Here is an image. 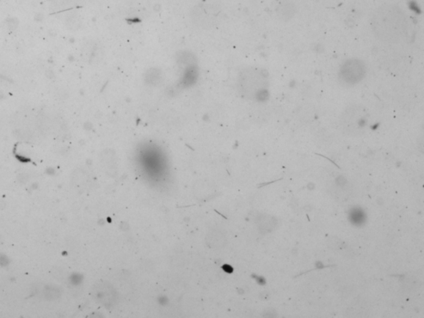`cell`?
Returning <instances> with one entry per match:
<instances>
[{
  "mask_svg": "<svg viewBox=\"0 0 424 318\" xmlns=\"http://www.w3.org/2000/svg\"><path fill=\"white\" fill-rule=\"evenodd\" d=\"M294 14V7L292 4H284L279 8L278 15L283 20L288 21L291 19Z\"/></svg>",
  "mask_w": 424,
  "mask_h": 318,
  "instance_id": "cell-9",
  "label": "cell"
},
{
  "mask_svg": "<svg viewBox=\"0 0 424 318\" xmlns=\"http://www.w3.org/2000/svg\"><path fill=\"white\" fill-rule=\"evenodd\" d=\"M95 299L105 306H112L116 300V292L111 283L100 282L95 284L93 289Z\"/></svg>",
  "mask_w": 424,
  "mask_h": 318,
  "instance_id": "cell-5",
  "label": "cell"
},
{
  "mask_svg": "<svg viewBox=\"0 0 424 318\" xmlns=\"http://www.w3.org/2000/svg\"><path fill=\"white\" fill-rule=\"evenodd\" d=\"M215 192L216 188L210 182L201 180L195 184V197L198 200L210 199L215 194Z\"/></svg>",
  "mask_w": 424,
  "mask_h": 318,
  "instance_id": "cell-6",
  "label": "cell"
},
{
  "mask_svg": "<svg viewBox=\"0 0 424 318\" xmlns=\"http://www.w3.org/2000/svg\"><path fill=\"white\" fill-rule=\"evenodd\" d=\"M368 112L366 109L359 105H351L345 110L341 121L344 127L347 128H362L367 121Z\"/></svg>",
  "mask_w": 424,
  "mask_h": 318,
  "instance_id": "cell-4",
  "label": "cell"
},
{
  "mask_svg": "<svg viewBox=\"0 0 424 318\" xmlns=\"http://www.w3.org/2000/svg\"><path fill=\"white\" fill-rule=\"evenodd\" d=\"M366 68L365 63L361 60L352 58L344 62L340 68V81L348 86H353L359 83L365 76Z\"/></svg>",
  "mask_w": 424,
  "mask_h": 318,
  "instance_id": "cell-3",
  "label": "cell"
},
{
  "mask_svg": "<svg viewBox=\"0 0 424 318\" xmlns=\"http://www.w3.org/2000/svg\"><path fill=\"white\" fill-rule=\"evenodd\" d=\"M371 27L374 34L379 40L389 44H397L405 35L407 20L400 8L384 6L374 14Z\"/></svg>",
  "mask_w": 424,
  "mask_h": 318,
  "instance_id": "cell-1",
  "label": "cell"
},
{
  "mask_svg": "<svg viewBox=\"0 0 424 318\" xmlns=\"http://www.w3.org/2000/svg\"><path fill=\"white\" fill-rule=\"evenodd\" d=\"M102 167L111 177L115 175L117 173L116 156L111 150H106L103 154Z\"/></svg>",
  "mask_w": 424,
  "mask_h": 318,
  "instance_id": "cell-7",
  "label": "cell"
},
{
  "mask_svg": "<svg viewBox=\"0 0 424 318\" xmlns=\"http://www.w3.org/2000/svg\"><path fill=\"white\" fill-rule=\"evenodd\" d=\"M205 242L210 248H222L225 245L226 238L224 237V235L222 234V232L215 229V230H211L207 234L206 238H205Z\"/></svg>",
  "mask_w": 424,
  "mask_h": 318,
  "instance_id": "cell-8",
  "label": "cell"
},
{
  "mask_svg": "<svg viewBox=\"0 0 424 318\" xmlns=\"http://www.w3.org/2000/svg\"><path fill=\"white\" fill-rule=\"evenodd\" d=\"M268 80L261 70L249 68L242 71L239 78V89L241 94L249 100H255L266 92Z\"/></svg>",
  "mask_w": 424,
  "mask_h": 318,
  "instance_id": "cell-2",
  "label": "cell"
},
{
  "mask_svg": "<svg viewBox=\"0 0 424 318\" xmlns=\"http://www.w3.org/2000/svg\"><path fill=\"white\" fill-rule=\"evenodd\" d=\"M365 220V217L364 211H362V210H359V209H357V210H353V211L351 212V221L353 224H363Z\"/></svg>",
  "mask_w": 424,
  "mask_h": 318,
  "instance_id": "cell-10",
  "label": "cell"
}]
</instances>
